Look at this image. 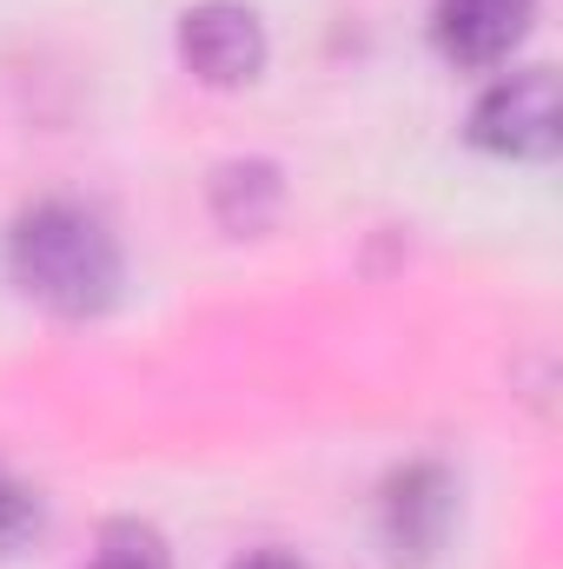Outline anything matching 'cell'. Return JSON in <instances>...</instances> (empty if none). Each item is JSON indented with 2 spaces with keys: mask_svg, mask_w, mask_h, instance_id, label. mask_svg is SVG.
<instances>
[{
  "mask_svg": "<svg viewBox=\"0 0 563 569\" xmlns=\"http://www.w3.org/2000/svg\"><path fill=\"white\" fill-rule=\"evenodd\" d=\"M451 510H457L451 477H444L437 463H405V470L385 483V497H378V523H385L392 557H398V563H424V557L444 543Z\"/></svg>",
  "mask_w": 563,
  "mask_h": 569,
  "instance_id": "cell-5",
  "label": "cell"
},
{
  "mask_svg": "<svg viewBox=\"0 0 563 569\" xmlns=\"http://www.w3.org/2000/svg\"><path fill=\"white\" fill-rule=\"evenodd\" d=\"M279 166H266V159H233L213 172V212L233 232H259L279 212Z\"/></svg>",
  "mask_w": 563,
  "mask_h": 569,
  "instance_id": "cell-6",
  "label": "cell"
},
{
  "mask_svg": "<svg viewBox=\"0 0 563 569\" xmlns=\"http://www.w3.org/2000/svg\"><path fill=\"white\" fill-rule=\"evenodd\" d=\"M33 530H40V497L0 463V550H20Z\"/></svg>",
  "mask_w": 563,
  "mask_h": 569,
  "instance_id": "cell-8",
  "label": "cell"
},
{
  "mask_svg": "<svg viewBox=\"0 0 563 569\" xmlns=\"http://www.w3.org/2000/svg\"><path fill=\"white\" fill-rule=\"evenodd\" d=\"M87 569H172V557H166V543L152 537V530H140V523H113L107 537H100V557Z\"/></svg>",
  "mask_w": 563,
  "mask_h": 569,
  "instance_id": "cell-7",
  "label": "cell"
},
{
  "mask_svg": "<svg viewBox=\"0 0 563 569\" xmlns=\"http://www.w3.org/2000/svg\"><path fill=\"white\" fill-rule=\"evenodd\" d=\"M179 60L206 87H246L266 67V27L239 0H199L179 13Z\"/></svg>",
  "mask_w": 563,
  "mask_h": 569,
  "instance_id": "cell-3",
  "label": "cell"
},
{
  "mask_svg": "<svg viewBox=\"0 0 563 569\" xmlns=\"http://www.w3.org/2000/svg\"><path fill=\"white\" fill-rule=\"evenodd\" d=\"M233 569H305L298 557H285V550H253V557H239Z\"/></svg>",
  "mask_w": 563,
  "mask_h": 569,
  "instance_id": "cell-9",
  "label": "cell"
},
{
  "mask_svg": "<svg viewBox=\"0 0 563 569\" xmlns=\"http://www.w3.org/2000/svg\"><path fill=\"white\" fill-rule=\"evenodd\" d=\"M531 20H537V0H437L431 40L457 67H497L531 33Z\"/></svg>",
  "mask_w": 563,
  "mask_h": 569,
  "instance_id": "cell-4",
  "label": "cell"
},
{
  "mask_svg": "<svg viewBox=\"0 0 563 569\" xmlns=\"http://www.w3.org/2000/svg\"><path fill=\"white\" fill-rule=\"evenodd\" d=\"M7 279L53 318H100L120 298L127 259L100 212L73 199H40L7 226Z\"/></svg>",
  "mask_w": 563,
  "mask_h": 569,
  "instance_id": "cell-1",
  "label": "cell"
},
{
  "mask_svg": "<svg viewBox=\"0 0 563 569\" xmlns=\"http://www.w3.org/2000/svg\"><path fill=\"white\" fill-rule=\"evenodd\" d=\"M471 140L497 159H551L563 140V93L551 67H524L511 80H497L477 107H471Z\"/></svg>",
  "mask_w": 563,
  "mask_h": 569,
  "instance_id": "cell-2",
  "label": "cell"
}]
</instances>
